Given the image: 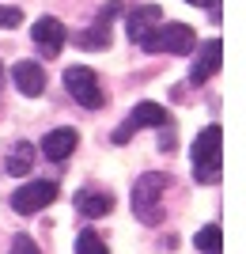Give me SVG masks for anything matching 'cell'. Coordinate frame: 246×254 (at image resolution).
Segmentation results:
<instances>
[{
	"label": "cell",
	"instance_id": "obj_1",
	"mask_svg": "<svg viewBox=\"0 0 246 254\" xmlns=\"http://www.w3.org/2000/svg\"><path fill=\"white\" fill-rule=\"evenodd\" d=\"M171 179L163 175V171H148V175H140L137 186H133V212H137L140 224H163V193H167Z\"/></svg>",
	"mask_w": 246,
	"mask_h": 254
},
{
	"label": "cell",
	"instance_id": "obj_2",
	"mask_svg": "<svg viewBox=\"0 0 246 254\" xmlns=\"http://www.w3.org/2000/svg\"><path fill=\"white\" fill-rule=\"evenodd\" d=\"M190 159H193V179L201 186L220 182V126L201 129V137L193 140V148H190Z\"/></svg>",
	"mask_w": 246,
	"mask_h": 254
},
{
	"label": "cell",
	"instance_id": "obj_3",
	"mask_svg": "<svg viewBox=\"0 0 246 254\" xmlns=\"http://www.w3.org/2000/svg\"><path fill=\"white\" fill-rule=\"evenodd\" d=\"M193 46H197V34H193L190 23H163V27H155V31L144 38V46L140 50L148 53H174V57H186V53H193Z\"/></svg>",
	"mask_w": 246,
	"mask_h": 254
},
{
	"label": "cell",
	"instance_id": "obj_4",
	"mask_svg": "<svg viewBox=\"0 0 246 254\" xmlns=\"http://www.w3.org/2000/svg\"><path fill=\"white\" fill-rule=\"evenodd\" d=\"M118 11H125V4H121V0H106V4L95 11V23L76 34V46H80V50H87V53L110 50V42H114L110 27H114V19H118Z\"/></svg>",
	"mask_w": 246,
	"mask_h": 254
},
{
	"label": "cell",
	"instance_id": "obj_5",
	"mask_svg": "<svg viewBox=\"0 0 246 254\" xmlns=\"http://www.w3.org/2000/svg\"><path fill=\"white\" fill-rule=\"evenodd\" d=\"M64 87H68V95L84 106V110H98V106L106 103L102 87H98V72H91L84 64H68V68H64Z\"/></svg>",
	"mask_w": 246,
	"mask_h": 254
},
{
	"label": "cell",
	"instance_id": "obj_6",
	"mask_svg": "<svg viewBox=\"0 0 246 254\" xmlns=\"http://www.w3.org/2000/svg\"><path fill=\"white\" fill-rule=\"evenodd\" d=\"M53 201H57V182H49V179H34V182H27V186H19V190L11 193V209L23 212V216L49 209Z\"/></svg>",
	"mask_w": 246,
	"mask_h": 254
},
{
	"label": "cell",
	"instance_id": "obj_7",
	"mask_svg": "<svg viewBox=\"0 0 246 254\" xmlns=\"http://www.w3.org/2000/svg\"><path fill=\"white\" fill-rule=\"evenodd\" d=\"M171 118H167V110H163L159 103H137L133 106V114L121 122L118 129H114V144H125V140H133V133L137 129H155V126H167Z\"/></svg>",
	"mask_w": 246,
	"mask_h": 254
},
{
	"label": "cell",
	"instance_id": "obj_8",
	"mask_svg": "<svg viewBox=\"0 0 246 254\" xmlns=\"http://www.w3.org/2000/svg\"><path fill=\"white\" fill-rule=\"evenodd\" d=\"M197 61L190 68V84H208L216 72H220V61H224V50H220V38H208V42H197Z\"/></svg>",
	"mask_w": 246,
	"mask_h": 254
},
{
	"label": "cell",
	"instance_id": "obj_9",
	"mask_svg": "<svg viewBox=\"0 0 246 254\" xmlns=\"http://www.w3.org/2000/svg\"><path fill=\"white\" fill-rule=\"evenodd\" d=\"M31 42L38 46V53L42 57H57L64 46V27L53 19V15H42V19L31 27Z\"/></svg>",
	"mask_w": 246,
	"mask_h": 254
},
{
	"label": "cell",
	"instance_id": "obj_10",
	"mask_svg": "<svg viewBox=\"0 0 246 254\" xmlns=\"http://www.w3.org/2000/svg\"><path fill=\"white\" fill-rule=\"evenodd\" d=\"M11 84H15V91L27 95V99L42 95L46 91V68L34 64V61H15L11 64Z\"/></svg>",
	"mask_w": 246,
	"mask_h": 254
},
{
	"label": "cell",
	"instance_id": "obj_11",
	"mask_svg": "<svg viewBox=\"0 0 246 254\" xmlns=\"http://www.w3.org/2000/svg\"><path fill=\"white\" fill-rule=\"evenodd\" d=\"M159 19H163V8H159V4H140V8L125 19V34H129V42L144 46V38H148V34L159 27Z\"/></svg>",
	"mask_w": 246,
	"mask_h": 254
},
{
	"label": "cell",
	"instance_id": "obj_12",
	"mask_svg": "<svg viewBox=\"0 0 246 254\" xmlns=\"http://www.w3.org/2000/svg\"><path fill=\"white\" fill-rule=\"evenodd\" d=\"M72 201H76V212L87 216V220L106 216V212L114 209V197H110V190H102V186H84V190H76Z\"/></svg>",
	"mask_w": 246,
	"mask_h": 254
},
{
	"label": "cell",
	"instance_id": "obj_13",
	"mask_svg": "<svg viewBox=\"0 0 246 254\" xmlns=\"http://www.w3.org/2000/svg\"><path fill=\"white\" fill-rule=\"evenodd\" d=\"M76 144H80V133H76L72 126L53 129V133H46V137H42V156L53 159V163H61V159H68L76 152Z\"/></svg>",
	"mask_w": 246,
	"mask_h": 254
},
{
	"label": "cell",
	"instance_id": "obj_14",
	"mask_svg": "<svg viewBox=\"0 0 246 254\" xmlns=\"http://www.w3.org/2000/svg\"><path fill=\"white\" fill-rule=\"evenodd\" d=\"M31 167H34V144L31 140H15L8 148V156H4V171L8 175H27Z\"/></svg>",
	"mask_w": 246,
	"mask_h": 254
},
{
	"label": "cell",
	"instance_id": "obj_15",
	"mask_svg": "<svg viewBox=\"0 0 246 254\" xmlns=\"http://www.w3.org/2000/svg\"><path fill=\"white\" fill-rule=\"evenodd\" d=\"M76 254H110V247L95 232H80L76 235Z\"/></svg>",
	"mask_w": 246,
	"mask_h": 254
},
{
	"label": "cell",
	"instance_id": "obj_16",
	"mask_svg": "<svg viewBox=\"0 0 246 254\" xmlns=\"http://www.w3.org/2000/svg\"><path fill=\"white\" fill-rule=\"evenodd\" d=\"M193 247L204 254H220V228H201L193 235Z\"/></svg>",
	"mask_w": 246,
	"mask_h": 254
},
{
	"label": "cell",
	"instance_id": "obj_17",
	"mask_svg": "<svg viewBox=\"0 0 246 254\" xmlns=\"http://www.w3.org/2000/svg\"><path fill=\"white\" fill-rule=\"evenodd\" d=\"M8 254H42L38 251V243H34L31 235H15V239H11V251Z\"/></svg>",
	"mask_w": 246,
	"mask_h": 254
},
{
	"label": "cell",
	"instance_id": "obj_18",
	"mask_svg": "<svg viewBox=\"0 0 246 254\" xmlns=\"http://www.w3.org/2000/svg\"><path fill=\"white\" fill-rule=\"evenodd\" d=\"M23 23V11L19 8H0V27H8V31H15Z\"/></svg>",
	"mask_w": 246,
	"mask_h": 254
},
{
	"label": "cell",
	"instance_id": "obj_19",
	"mask_svg": "<svg viewBox=\"0 0 246 254\" xmlns=\"http://www.w3.org/2000/svg\"><path fill=\"white\" fill-rule=\"evenodd\" d=\"M186 4H197V8H212L216 0H186Z\"/></svg>",
	"mask_w": 246,
	"mask_h": 254
},
{
	"label": "cell",
	"instance_id": "obj_20",
	"mask_svg": "<svg viewBox=\"0 0 246 254\" xmlns=\"http://www.w3.org/2000/svg\"><path fill=\"white\" fill-rule=\"evenodd\" d=\"M0 87H4V64H0Z\"/></svg>",
	"mask_w": 246,
	"mask_h": 254
}]
</instances>
